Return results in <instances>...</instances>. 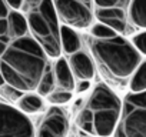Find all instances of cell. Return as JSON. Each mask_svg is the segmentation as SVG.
Wrapping results in <instances>:
<instances>
[{
	"instance_id": "cell-24",
	"label": "cell",
	"mask_w": 146,
	"mask_h": 137,
	"mask_svg": "<svg viewBox=\"0 0 146 137\" xmlns=\"http://www.w3.org/2000/svg\"><path fill=\"white\" fill-rule=\"evenodd\" d=\"M90 87V82H79V84H76V90L79 93H83L86 90H89Z\"/></svg>"
},
{
	"instance_id": "cell-6",
	"label": "cell",
	"mask_w": 146,
	"mask_h": 137,
	"mask_svg": "<svg viewBox=\"0 0 146 137\" xmlns=\"http://www.w3.org/2000/svg\"><path fill=\"white\" fill-rule=\"evenodd\" d=\"M53 3L62 24L78 30L93 27L96 17L93 0H53Z\"/></svg>"
},
{
	"instance_id": "cell-16",
	"label": "cell",
	"mask_w": 146,
	"mask_h": 137,
	"mask_svg": "<svg viewBox=\"0 0 146 137\" xmlns=\"http://www.w3.org/2000/svg\"><path fill=\"white\" fill-rule=\"evenodd\" d=\"M129 90H130V93L146 92V60L140 63L137 70L132 76V79L129 82Z\"/></svg>"
},
{
	"instance_id": "cell-15",
	"label": "cell",
	"mask_w": 146,
	"mask_h": 137,
	"mask_svg": "<svg viewBox=\"0 0 146 137\" xmlns=\"http://www.w3.org/2000/svg\"><path fill=\"white\" fill-rule=\"evenodd\" d=\"M130 23L139 29L146 30V0H132L129 7Z\"/></svg>"
},
{
	"instance_id": "cell-2",
	"label": "cell",
	"mask_w": 146,
	"mask_h": 137,
	"mask_svg": "<svg viewBox=\"0 0 146 137\" xmlns=\"http://www.w3.org/2000/svg\"><path fill=\"white\" fill-rule=\"evenodd\" d=\"M122 111L123 100L108 84L99 83L78 113L76 126L93 137H112L120 123Z\"/></svg>"
},
{
	"instance_id": "cell-13",
	"label": "cell",
	"mask_w": 146,
	"mask_h": 137,
	"mask_svg": "<svg viewBox=\"0 0 146 137\" xmlns=\"http://www.w3.org/2000/svg\"><path fill=\"white\" fill-rule=\"evenodd\" d=\"M60 40H62V50H64V53H67L69 56L80 51L82 41H80V37H79V34L76 33L75 29L62 24V27H60Z\"/></svg>"
},
{
	"instance_id": "cell-5",
	"label": "cell",
	"mask_w": 146,
	"mask_h": 137,
	"mask_svg": "<svg viewBox=\"0 0 146 137\" xmlns=\"http://www.w3.org/2000/svg\"><path fill=\"white\" fill-rule=\"evenodd\" d=\"M115 137H146V92L125 96Z\"/></svg>"
},
{
	"instance_id": "cell-18",
	"label": "cell",
	"mask_w": 146,
	"mask_h": 137,
	"mask_svg": "<svg viewBox=\"0 0 146 137\" xmlns=\"http://www.w3.org/2000/svg\"><path fill=\"white\" fill-rule=\"evenodd\" d=\"M90 36L95 37V39H99V40H109V39H115L119 36L117 32H115L112 27L103 24V23H95L92 30H90Z\"/></svg>"
},
{
	"instance_id": "cell-17",
	"label": "cell",
	"mask_w": 146,
	"mask_h": 137,
	"mask_svg": "<svg viewBox=\"0 0 146 137\" xmlns=\"http://www.w3.org/2000/svg\"><path fill=\"white\" fill-rule=\"evenodd\" d=\"M56 89H57V83H56L54 72L50 68V70L46 73V76L43 77V80L40 82L39 87H37V94H40L42 97H47V96L52 94Z\"/></svg>"
},
{
	"instance_id": "cell-9",
	"label": "cell",
	"mask_w": 146,
	"mask_h": 137,
	"mask_svg": "<svg viewBox=\"0 0 146 137\" xmlns=\"http://www.w3.org/2000/svg\"><path fill=\"white\" fill-rule=\"evenodd\" d=\"M95 16L99 23L112 27L119 34L132 33V23L129 19V10L123 9H95Z\"/></svg>"
},
{
	"instance_id": "cell-10",
	"label": "cell",
	"mask_w": 146,
	"mask_h": 137,
	"mask_svg": "<svg viewBox=\"0 0 146 137\" xmlns=\"http://www.w3.org/2000/svg\"><path fill=\"white\" fill-rule=\"evenodd\" d=\"M69 64L75 74V79H78L79 82H90L95 77V63L88 53L80 50L72 54L69 57Z\"/></svg>"
},
{
	"instance_id": "cell-7",
	"label": "cell",
	"mask_w": 146,
	"mask_h": 137,
	"mask_svg": "<svg viewBox=\"0 0 146 137\" xmlns=\"http://www.w3.org/2000/svg\"><path fill=\"white\" fill-rule=\"evenodd\" d=\"M0 116H2L0 137H36L32 120L19 109L2 101Z\"/></svg>"
},
{
	"instance_id": "cell-1",
	"label": "cell",
	"mask_w": 146,
	"mask_h": 137,
	"mask_svg": "<svg viewBox=\"0 0 146 137\" xmlns=\"http://www.w3.org/2000/svg\"><path fill=\"white\" fill-rule=\"evenodd\" d=\"M0 56L2 82L23 93L37 92L40 82L50 70L46 50L32 34L0 44Z\"/></svg>"
},
{
	"instance_id": "cell-4",
	"label": "cell",
	"mask_w": 146,
	"mask_h": 137,
	"mask_svg": "<svg viewBox=\"0 0 146 137\" xmlns=\"http://www.w3.org/2000/svg\"><path fill=\"white\" fill-rule=\"evenodd\" d=\"M23 14L26 16L30 34L42 44L49 57H62V40L59 16L53 0H25Z\"/></svg>"
},
{
	"instance_id": "cell-11",
	"label": "cell",
	"mask_w": 146,
	"mask_h": 137,
	"mask_svg": "<svg viewBox=\"0 0 146 137\" xmlns=\"http://www.w3.org/2000/svg\"><path fill=\"white\" fill-rule=\"evenodd\" d=\"M7 36L6 37H0V44H7L12 40L25 37L30 34L29 24L26 20V16L17 10H10L7 16Z\"/></svg>"
},
{
	"instance_id": "cell-8",
	"label": "cell",
	"mask_w": 146,
	"mask_h": 137,
	"mask_svg": "<svg viewBox=\"0 0 146 137\" xmlns=\"http://www.w3.org/2000/svg\"><path fill=\"white\" fill-rule=\"evenodd\" d=\"M69 119L60 107L52 106L43 116L36 137H67Z\"/></svg>"
},
{
	"instance_id": "cell-21",
	"label": "cell",
	"mask_w": 146,
	"mask_h": 137,
	"mask_svg": "<svg viewBox=\"0 0 146 137\" xmlns=\"http://www.w3.org/2000/svg\"><path fill=\"white\" fill-rule=\"evenodd\" d=\"M26 93H23V92H20V90H17V89H15V87H12V86H9L7 83H3L2 82V96L6 99V100H9V101H19L23 96H25Z\"/></svg>"
},
{
	"instance_id": "cell-20",
	"label": "cell",
	"mask_w": 146,
	"mask_h": 137,
	"mask_svg": "<svg viewBox=\"0 0 146 137\" xmlns=\"http://www.w3.org/2000/svg\"><path fill=\"white\" fill-rule=\"evenodd\" d=\"M72 97H73L72 92L56 89V90H54L52 94H49V96H47V101H49L52 106L59 107V106H63V104L69 103V101L72 100Z\"/></svg>"
},
{
	"instance_id": "cell-22",
	"label": "cell",
	"mask_w": 146,
	"mask_h": 137,
	"mask_svg": "<svg viewBox=\"0 0 146 137\" xmlns=\"http://www.w3.org/2000/svg\"><path fill=\"white\" fill-rule=\"evenodd\" d=\"M132 43L133 46L139 50L140 54H145L146 56V30L145 32H140L137 34H135L132 37Z\"/></svg>"
},
{
	"instance_id": "cell-12",
	"label": "cell",
	"mask_w": 146,
	"mask_h": 137,
	"mask_svg": "<svg viewBox=\"0 0 146 137\" xmlns=\"http://www.w3.org/2000/svg\"><path fill=\"white\" fill-rule=\"evenodd\" d=\"M53 72H54V77H56V83L57 87L60 90H67V92H73L76 89V83H75V74H73L69 61L64 57H59L53 66Z\"/></svg>"
},
{
	"instance_id": "cell-19",
	"label": "cell",
	"mask_w": 146,
	"mask_h": 137,
	"mask_svg": "<svg viewBox=\"0 0 146 137\" xmlns=\"http://www.w3.org/2000/svg\"><path fill=\"white\" fill-rule=\"evenodd\" d=\"M95 9H123L129 10L132 0H93Z\"/></svg>"
},
{
	"instance_id": "cell-14",
	"label": "cell",
	"mask_w": 146,
	"mask_h": 137,
	"mask_svg": "<svg viewBox=\"0 0 146 137\" xmlns=\"http://www.w3.org/2000/svg\"><path fill=\"white\" fill-rule=\"evenodd\" d=\"M17 109L25 114H37L44 111V101L43 97L37 93H26L19 101Z\"/></svg>"
},
{
	"instance_id": "cell-3",
	"label": "cell",
	"mask_w": 146,
	"mask_h": 137,
	"mask_svg": "<svg viewBox=\"0 0 146 137\" xmlns=\"http://www.w3.org/2000/svg\"><path fill=\"white\" fill-rule=\"evenodd\" d=\"M86 41L96 64L106 79L115 83L130 82L142 63V54L132 41L122 36L109 40H99L90 34L86 37Z\"/></svg>"
},
{
	"instance_id": "cell-23",
	"label": "cell",
	"mask_w": 146,
	"mask_h": 137,
	"mask_svg": "<svg viewBox=\"0 0 146 137\" xmlns=\"http://www.w3.org/2000/svg\"><path fill=\"white\" fill-rule=\"evenodd\" d=\"M5 2L9 5V7H10L12 10L22 12V9H23V2H25V0H5Z\"/></svg>"
}]
</instances>
